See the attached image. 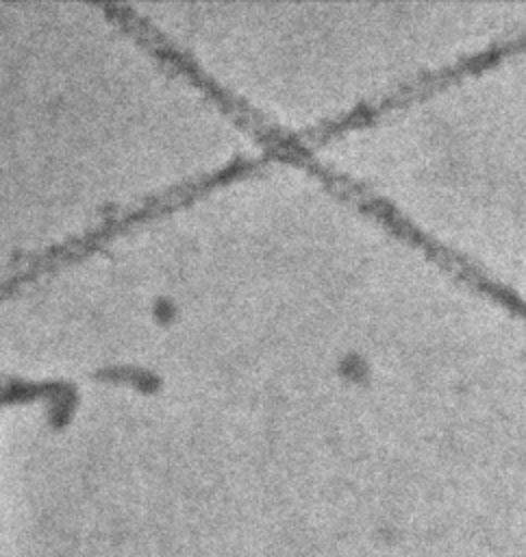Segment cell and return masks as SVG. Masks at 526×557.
Returning a JSON list of instances; mask_svg holds the SVG:
<instances>
[{
  "label": "cell",
  "mask_w": 526,
  "mask_h": 557,
  "mask_svg": "<svg viewBox=\"0 0 526 557\" xmlns=\"http://www.w3.org/2000/svg\"><path fill=\"white\" fill-rule=\"evenodd\" d=\"M524 50H526V22L506 28L496 39H491L489 44H485L472 52H465L443 65L419 70L380 94H374L343 111H337L328 117H322V120L309 124L306 128H302L298 133V139L304 146L313 148L320 141H326V139L341 135L354 126L372 122L398 107H404L409 102L424 98L426 94H430L439 87H448L467 74L487 70V67L500 63L502 59L513 57Z\"/></svg>",
  "instance_id": "1"
}]
</instances>
